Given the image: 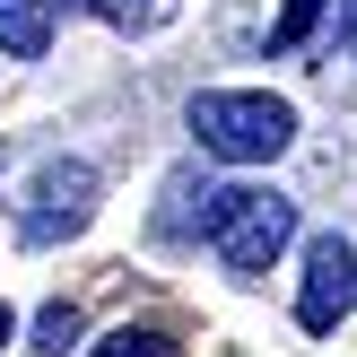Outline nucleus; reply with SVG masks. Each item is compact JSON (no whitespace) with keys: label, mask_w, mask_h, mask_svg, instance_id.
<instances>
[{"label":"nucleus","mask_w":357,"mask_h":357,"mask_svg":"<svg viewBox=\"0 0 357 357\" xmlns=\"http://www.w3.org/2000/svg\"><path fill=\"white\" fill-rule=\"evenodd\" d=\"M183 227H192V236H209V253H218L236 279H253V271H271V261L288 253L296 201H288V192H271V183H209L201 209H192Z\"/></svg>","instance_id":"obj_1"},{"label":"nucleus","mask_w":357,"mask_h":357,"mask_svg":"<svg viewBox=\"0 0 357 357\" xmlns=\"http://www.w3.org/2000/svg\"><path fill=\"white\" fill-rule=\"evenodd\" d=\"M183 122H192V139H201L218 166H271L296 139V105L261 96V87H201V96L183 105Z\"/></svg>","instance_id":"obj_2"},{"label":"nucleus","mask_w":357,"mask_h":357,"mask_svg":"<svg viewBox=\"0 0 357 357\" xmlns=\"http://www.w3.org/2000/svg\"><path fill=\"white\" fill-rule=\"evenodd\" d=\"M96 166L87 157H44V166L26 174V201H17V244H35V253H52V244L87 236V218H96Z\"/></svg>","instance_id":"obj_3"},{"label":"nucleus","mask_w":357,"mask_h":357,"mask_svg":"<svg viewBox=\"0 0 357 357\" xmlns=\"http://www.w3.org/2000/svg\"><path fill=\"white\" fill-rule=\"evenodd\" d=\"M349 305H357V244L349 236H314L305 244V288H296V323L305 331H340Z\"/></svg>","instance_id":"obj_4"},{"label":"nucleus","mask_w":357,"mask_h":357,"mask_svg":"<svg viewBox=\"0 0 357 357\" xmlns=\"http://www.w3.org/2000/svg\"><path fill=\"white\" fill-rule=\"evenodd\" d=\"M44 44H52V0H0V52L35 61Z\"/></svg>","instance_id":"obj_5"},{"label":"nucleus","mask_w":357,"mask_h":357,"mask_svg":"<svg viewBox=\"0 0 357 357\" xmlns=\"http://www.w3.org/2000/svg\"><path fill=\"white\" fill-rule=\"evenodd\" d=\"M70 9H96L105 26H122V35H157L174 17V0H70Z\"/></svg>","instance_id":"obj_6"},{"label":"nucleus","mask_w":357,"mask_h":357,"mask_svg":"<svg viewBox=\"0 0 357 357\" xmlns=\"http://www.w3.org/2000/svg\"><path fill=\"white\" fill-rule=\"evenodd\" d=\"M96 357H174V340H166V331H149V323H122V331H105V340H96Z\"/></svg>","instance_id":"obj_7"},{"label":"nucleus","mask_w":357,"mask_h":357,"mask_svg":"<svg viewBox=\"0 0 357 357\" xmlns=\"http://www.w3.org/2000/svg\"><path fill=\"white\" fill-rule=\"evenodd\" d=\"M323 9H331V0H288V9H279V26H271V52H296L314 26H323Z\"/></svg>","instance_id":"obj_8"},{"label":"nucleus","mask_w":357,"mask_h":357,"mask_svg":"<svg viewBox=\"0 0 357 357\" xmlns=\"http://www.w3.org/2000/svg\"><path fill=\"white\" fill-rule=\"evenodd\" d=\"M35 349H44V357L79 349V305H44V314H35Z\"/></svg>","instance_id":"obj_9"},{"label":"nucleus","mask_w":357,"mask_h":357,"mask_svg":"<svg viewBox=\"0 0 357 357\" xmlns=\"http://www.w3.org/2000/svg\"><path fill=\"white\" fill-rule=\"evenodd\" d=\"M340 44L357 52V0H349V9H340Z\"/></svg>","instance_id":"obj_10"},{"label":"nucleus","mask_w":357,"mask_h":357,"mask_svg":"<svg viewBox=\"0 0 357 357\" xmlns=\"http://www.w3.org/2000/svg\"><path fill=\"white\" fill-rule=\"evenodd\" d=\"M9 340H17V314H9V305H0V349H9Z\"/></svg>","instance_id":"obj_11"}]
</instances>
